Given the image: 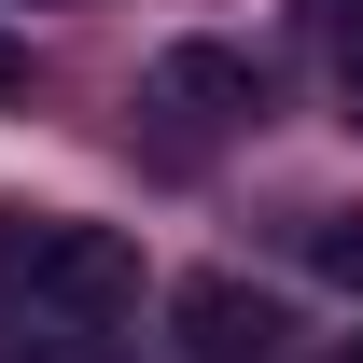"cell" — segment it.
Wrapping results in <instances>:
<instances>
[{
  "mask_svg": "<svg viewBox=\"0 0 363 363\" xmlns=\"http://www.w3.org/2000/svg\"><path fill=\"white\" fill-rule=\"evenodd\" d=\"M0 294L56 335H98L140 308V238L84 224V210H0Z\"/></svg>",
  "mask_w": 363,
  "mask_h": 363,
  "instance_id": "obj_1",
  "label": "cell"
},
{
  "mask_svg": "<svg viewBox=\"0 0 363 363\" xmlns=\"http://www.w3.org/2000/svg\"><path fill=\"white\" fill-rule=\"evenodd\" d=\"M140 84H154V112H196V126H238V112H266V70H252L238 43H168Z\"/></svg>",
  "mask_w": 363,
  "mask_h": 363,
  "instance_id": "obj_2",
  "label": "cell"
},
{
  "mask_svg": "<svg viewBox=\"0 0 363 363\" xmlns=\"http://www.w3.org/2000/svg\"><path fill=\"white\" fill-rule=\"evenodd\" d=\"M168 321H182V350H196V363H266V350H279V308L252 294V279H224V266H210V279H182Z\"/></svg>",
  "mask_w": 363,
  "mask_h": 363,
  "instance_id": "obj_3",
  "label": "cell"
},
{
  "mask_svg": "<svg viewBox=\"0 0 363 363\" xmlns=\"http://www.w3.org/2000/svg\"><path fill=\"white\" fill-rule=\"evenodd\" d=\"M294 28H308V56L335 84H363V0H294Z\"/></svg>",
  "mask_w": 363,
  "mask_h": 363,
  "instance_id": "obj_4",
  "label": "cell"
},
{
  "mask_svg": "<svg viewBox=\"0 0 363 363\" xmlns=\"http://www.w3.org/2000/svg\"><path fill=\"white\" fill-rule=\"evenodd\" d=\"M308 266L335 279V294H363V210H321V224H308Z\"/></svg>",
  "mask_w": 363,
  "mask_h": 363,
  "instance_id": "obj_5",
  "label": "cell"
},
{
  "mask_svg": "<svg viewBox=\"0 0 363 363\" xmlns=\"http://www.w3.org/2000/svg\"><path fill=\"white\" fill-rule=\"evenodd\" d=\"M14 84H28V43H14V28H0V98H14Z\"/></svg>",
  "mask_w": 363,
  "mask_h": 363,
  "instance_id": "obj_6",
  "label": "cell"
},
{
  "mask_svg": "<svg viewBox=\"0 0 363 363\" xmlns=\"http://www.w3.org/2000/svg\"><path fill=\"white\" fill-rule=\"evenodd\" d=\"M335 363H363V335H350V350H335Z\"/></svg>",
  "mask_w": 363,
  "mask_h": 363,
  "instance_id": "obj_7",
  "label": "cell"
}]
</instances>
